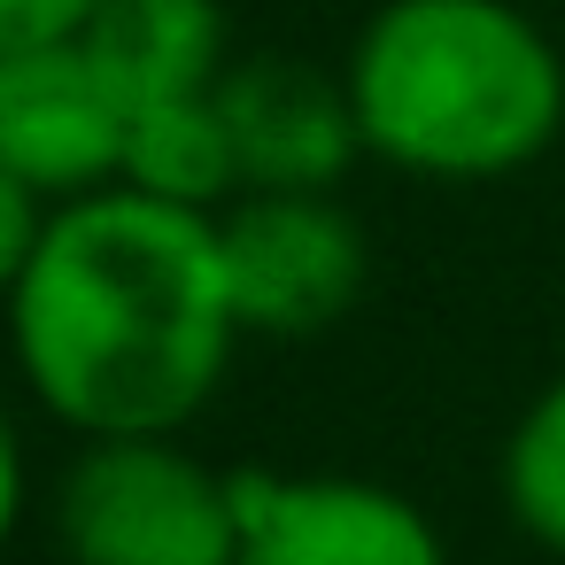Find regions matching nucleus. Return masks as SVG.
I'll return each instance as SVG.
<instances>
[{
    "label": "nucleus",
    "instance_id": "nucleus-1",
    "mask_svg": "<svg viewBox=\"0 0 565 565\" xmlns=\"http://www.w3.org/2000/svg\"><path fill=\"white\" fill-rule=\"evenodd\" d=\"M9 349L71 434H179L241 349L217 217L125 179L55 202L9 287Z\"/></svg>",
    "mask_w": 565,
    "mask_h": 565
},
{
    "label": "nucleus",
    "instance_id": "nucleus-2",
    "mask_svg": "<svg viewBox=\"0 0 565 565\" xmlns=\"http://www.w3.org/2000/svg\"><path fill=\"white\" fill-rule=\"evenodd\" d=\"M341 78L364 156L441 186L511 179L565 132V55L511 0H387Z\"/></svg>",
    "mask_w": 565,
    "mask_h": 565
},
{
    "label": "nucleus",
    "instance_id": "nucleus-3",
    "mask_svg": "<svg viewBox=\"0 0 565 565\" xmlns=\"http://www.w3.org/2000/svg\"><path fill=\"white\" fill-rule=\"evenodd\" d=\"M55 526L71 565H233V472H210L179 434H86L63 472Z\"/></svg>",
    "mask_w": 565,
    "mask_h": 565
},
{
    "label": "nucleus",
    "instance_id": "nucleus-4",
    "mask_svg": "<svg viewBox=\"0 0 565 565\" xmlns=\"http://www.w3.org/2000/svg\"><path fill=\"white\" fill-rule=\"evenodd\" d=\"M217 256L241 333L264 341L333 333L372 279L364 225L333 194H233L217 210Z\"/></svg>",
    "mask_w": 565,
    "mask_h": 565
},
{
    "label": "nucleus",
    "instance_id": "nucleus-5",
    "mask_svg": "<svg viewBox=\"0 0 565 565\" xmlns=\"http://www.w3.org/2000/svg\"><path fill=\"white\" fill-rule=\"evenodd\" d=\"M233 565H449L441 526L380 480L349 472H233Z\"/></svg>",
    "mask_w": 565,
    "mask_h": 565
},
{
    "label": "nucleus",
    "instance_id": "nucleus-6",
    "mask_svg": "<svg viewBox=\"0 0 565 565\" xmlns=\"http://www.w3.org/2000/svg\"><path fill=\"white\" fill-rule=\"evenodd\" d=\"M132 109L78 40L0 55V171L40 202H71L117 179Z\"/></svg>",
    "mask_w": 565,
    "mask_h": 565
},
{
    "label": "nucleus",
    "instance_id": "nucleus-7",
    "mask_svg": "<svg viewBox=\"0 0 565 565\" xmlns=\"http://www.w3.org/2000/svg\"><path fill=\"white\" fill-rule=\"evenodd\" d=\"M217 109L241 156V194H333L364 156L349 78L295 55H233L217 78Z\"/></svg>",
    "mask_w": 565,
    "mask_h": 565
},
{
    "label": "nucleus",
    "instance_id": "nucleus-8",
    "mask_svg": "<svg viewBox=\"0 0 565 565\" xmlns=\"http://www.w3.org/2000/svg\"><path fill=\"white\" fill-rule=\"evenodd\" d=\"M78 47L117 86L125 109L210 94L233 63V32L217 0H94L78 24Z\"/></svg>",
    "mask_w": 565,
    "mask_h": 565
},
{
    "label": "nucleus",
    "instance_id": "nucleus-9",
    "mask_svg": "<svg viewBox=\"0 0 565 565\" xmlns=\"http://www.w3.org/2000/svg\"><path fill=\"white\" fill-rule=\"evenodd\" d=\"M117 179L140 186V194H156V202H179V210H210V217H217V210L241 194V156H233L217 86H210V94H179V102L132 109Z\"/></svg>",
    "mask_w": 565,
    "mask_h": 565
},
{
    "label": "nucleus",
    "instance_id": "nucleus-10",
    "mask_svg": "<svg viewBox=\"0 0 565 565\" xmlns=\"http://www.w3.org/2000/svg\"><path fill=\"white\" fill-rule=\"evenodd\" d=\"M503 511L519 519L526 542L565 557V372L519 411L503 441Z\"/></svg>",
    "mask_w": 565,
    "mask_h": 565
},
{
    "label": "nucleus",
    "instance_id": "nucleus-11",
    "mask_svg": "<svg viewBox=\"0 0 565 565\" xmlns=\"http://www.w3.org/2000/svg\"><path fill=\"white\" fill-rule=\"evenodd\" d=\"M47 210H55V202H40L24 179L0 171V302H9V287L24 279V264H32V248H40V225H47Z\"/></svg>",
    "mask_w": 565,
    "mask_h": 565
},
{
    "label": "nucleus",
    "instance_id": "nucleus-12",
    "mask_svg": "<svg viewBox=\"0 0 565 565\" xmlns=\"http://www.w3.org/2000/svg\"><path fill=\"white\" fill-rule=\"evenodd\" d=\"M86 17H94V0H0V55L47 47V40H78Z\"/></svg>",
    "mask_w": 565,
    "mask_h": 565
},
{
    "label": "nucleus",
    "instance_id": "nucleus-13",
    "mask_svg": "<svg viewBox=\"0 0 565 565\" xmlns=\"http://www.w3.org/2000/svg\"><path fill=\"white\" fill-rule=\"evenodd\" d=\"M17 519H24V441H17L9 403H0V550H9Z\"/></svg>",
    "mask_w": 565,
    "mask_h": 565
}]
</instances>
